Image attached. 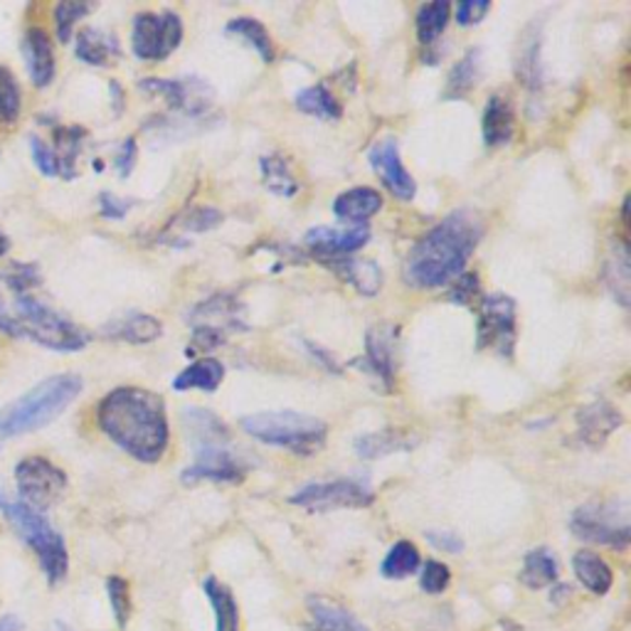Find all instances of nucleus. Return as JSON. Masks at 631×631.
Returning a JSON list of instances; mask_svg holds the SVG:
<instances>
[{"label":"nucleus","mask_w":631,"mask_h":631,"mask_svg":"<svg viewBox=\"0 0 631 631\" xmlns=\"http://www.w3.org/2000/svg\"><path fill=\"white\" fill-rule=\"evenodd\" d=\"M326 265L331 267L338 277H343L348 284H353L367 299L378 294L383 287V271L371 259L336 257V259H326Z\"/></svg>","instance_id":"21"},{"label":"nucleus","mask_w":631,"mask_h":631,"mask_svg":"<svg viewBox=\"0 0 631 631\" xmlns=\"http://www.w3.org/2000/svg\"><path fill=\"white\" fill-rule=\"evenodd\" d=\"M60 631H70V629H68V627H60Z\"/></svg>","instance_id":"56"},{"label":"nucleus","mask_w":631,"mask_h":631,"mask_svg":"<svg viewBox=\"0 0 631 631\" xmlns=\"http://www.w3.org/2000/svg\"><path fill=\"white\" fill-rule=\"evenodd\" d=\"M92 11H94L92 3H72V0H64V3L54 5V31H58V40L70 43L74 25Z\"/></svg>","instance_id":"41"},{"label":"nucleus","mask_w":631,"mask_h":631,"mask_svg":"<svg viewBox=\"0 0 631 631\" xmlns=\"http://www.w3.org/2000/svg\"><path fill=\"white\" fill-rule=\"evenodd\" d=\"M607 281L611 294L619 299V304H629V252L627 244H619V247H611V254L607 259Z\"/></svg>","instance_id":"40"},{"label":"nucleus","mask_w":631,"mask_h":631,"mask_svg":"<svg viewBox=\"0 0 631 631\" xmlns=\"http://www.w3.org/2000/svg\"><path fill=\"white\" fill-rule=\"evenodd\" d=\"M538 52H541V40H538V35H535L523 45V54H521V60H518V74H521L529 87H541Z\"/></svg>","instance_id":"43"},{"label":"nucleus","mask_w":631,"mask_h":631,"mask_svg":"<svg viewBox=\"0 0 631 631\" xmlns=\"http://www.w3.org/2000/svg\"><path fill=\"white\" fill-rule=\"evenodd\" d=\"M451 17V5L447 0H435V3H425L417 11V37L420 43L429 47L439 40L445 27Z\"/></svg>","instance_id":"35"},{"label":"nucleus","mask_w":631,"mask_h":631,"mask_svg":"<svg viewBox=\"0 0 631 631\" xmlns=\"http://www.w3.org/2000/svg\"><path fill=\"white\" fill-rule=\"evenodd\" d=\"M417 570H420V550H417V545L410 541L395 543L380 565L383 578H388V580L412 578Z\"/></svg>","instance_id":"33"},{"label":"nucleus","mask_w":631,"mask_h":631,"mask_svg":"<svg viewBox=\"0 0 631 631\" xmlns=\"http://www.w3.org/2000/svg\"><path fill=\"white\" fill-rule=\"evenodd\" d=\"M141 89L150 97H161L173 109L185 111V114H201V111L210 104V97H203L201 89H207L203 82L197 80H161L148 77L141 82Z\"/></svg>","instance_id":"15"},{"label":"nucleus","mask_w":631,"mask_h":631,"mask_svg":"<svg viewBox=\"0 0 631 631\" xmlns=\"http://www.w3.org/2000/svg\"><path fill=\"white\" fill-rule=\"evenodd\" d=\"M23 109V92L17 84L15 74L0 64V121L3 124H15L21 119Z\"/></svg>","instance_id":"38"},{"label":"nucleus","mask_w":631,"mask_h":631,"mask_svg":"<svg viewBox=\"0 0 631 631\" xmlns=\"http://www.w3.org/2000/svg\"><path fill=\"white\" fill-rule=\"evenodd\" d=\"M306 607L318 631H371L343 605L328 597H308Z\"/></svg>","instance_id":"23"},{"label":"nucleus","mask_w":631,"mask_h":631,"mask_svg":"<svg viewBox=\"0 0 631 631\" xmlns=\"http://www.w3.org/2000/svg\"><path fill=\"white\" fill-rule=\"evenodd\" d=\"M294 104L301 111H304V114L324 119V121H336L343 114L341 101L336 99V94L328 89L326 84H314V87H306L304 92H299Z\"/></svg>","instance_id":"30"},{"label":"nucleus","mask_w":631,"mask_h":631,"mask_svg":"<svg viewBox=\"0 0 631 631\" xmlns=\"http://www.w3.org/2000/svg\"><path fill=\"white\" fill-rule=\"evenodd\" d=\"M383 207V197L375 187H353V191L341 193L333 201V215L353 228H365V222L375 218Z\"/></svg>","instance_id":"18"},{"label":"nucleus","mask_w":631,"mask_h":631,"mask_svg":"<svg viewBox=\"0 0 631 631\" xmlns=\"http://www.w3.org/2000/svg\"><path fill=\"white\" fill-rule=\"evenodd\" d=\"M488 11H492V3H486V0H464L454 8V15L461 27H469L482 23Z\"/></svg>","instance_id":"47"},{"label":"nucleus","mask_w":631,"mask_h":631,"mask_svg":"<svg viewBox=\"0 0 631 631\" xmlns=\"http://www.w3.org/2000/svg\"><path fill=\"white\" fill-rule=\"evenodd\" d=\"M161 333H163L161 321L148 314H131L121 318V321L107 326L109 338H119V341L126 343H150L156 341V338H161Z\"/></svg>","instance_id":"29"},{"label":"nucleus","mask_w":631,"mask_h":631,"mask_svg":"<svg viewBox=\"0 0 631 631\" xmlns=\"http://www.w3.org/2000/svg\"><path fill=\"white\" fill-rule=\"evenodd\" d=\"M181 222L191 232H205V230H213L215 225H220L222 215L218 210H213V207H197V210L187 215V218H181Z\"/></svg>","instance_id":"48"},{"label":"nucleus","mask_w":631,"mask_h":631,"mask_svg":"<svg viewBox=\"0 0 631 631\" xmlns=\"http://www.w3.org/2000/svg\"><path fill=\"white\" fill-rule=\"evenodd\" d=\"M294 506L308 511H333V508H363L373 503V492L367 484L355 478H338V482L308 484L289 498Z\"/></svg>","instance_id":"11"},{"label":"nucleus","mask_w":631,"mask_h":631,"mask_svg":"<svg viewBox=\"0 0 631 631\" xmlns=\"http://www.w3.org/2000/svg\"><path fill=\"white\" fill-rule=\"evenodd\" d=\"M15 486L21 501L35 511H47L62 498L68 474L45 457H25L15 464Z\"/></svg>","instance_id":"9"},{"label":"nucleus","mask_w":631,"mask_h":631,"mask_svg":"<svg viewBox=\"0 0 631 631\" xmlns=\"http://www.w3.org/2000/svg\"><path fill=\"white\" fill-rule=\"evenodd\" d=\"M0 331H3L5 336L23 338V336H21V326H17L15 316H11V314H8V311H5L3 299H0Z\"/></svg>","instance_id":"53"},{"label":"nucleus","mask_w":631,"mask_h":631,"mask_svg":"<svg viewBox=\"0 0 631 631\" xmlns=\"http://www.w3.org/2000/svg\"><path fill=\"white\" fill-rule=\"evenodd\" d=\"M74 54L92 68H109L111 62L121 58L119 40L107 31L99 27H84L77 35V45H74Z\"/></svg>","instance_id":"20"},{"label":"nucleus","mask_w":631,"mask_h":631,"mask_svg":"<svg viewBox=\"0 0 631 631\" xmlns=\"http://www.w3.org/2000/svg\"><path fill=\"white\" fill-rule=\"evenodd\" d=\"M84 136H87V131H84L82 126H54L52 129V138H54L52 154L54 158H58L60 175L64 178V181H74V178H77V158L84 144Z\"/></svg>","instance_id":"26"},{"label":"nucleus","mask_w":631,"mask_h":631,"mask_svg":"<svg viewBox=\"0 0 631 631\" xmlns=\"http://www.w3.org/2000/svg\"><path fill=\"white\" fill-rule=\"evenodd\" d=\"M203 590L215 611V631H240V609L232 592L218 578H207Z\"/></svg>","instance_id":"28"},{"label":"nucleus","mask_w":631,"mask_h":631,"mask_svg":"<svg viewBox=\"0 0 631 631\" xmlns=\"http://www.w3.org/2000/svg\"><path fill=\"white\" fill-rule=\"evenodd\" d=\"M136 158H138V146L134 138H126L124 144L119 146V154H117V171L121 178H129L131 171H134L136 166Z\"/></svg>","instance_id":"51"},{"label":"nucleus","mask_w":631,"mask_h":631,"mask_svg":"<svg viewBox=\"0 0 631 631\" xmlns=\"http://www.w3.org/2000/svg\"><path fill=\"white\" fill-rule=\"evenodd\" d=\"M451 582V572L445 562L439 560H429L425 565V570H422V578H420V587L427 592V595H441L449 587Z\"/></svg>","instance_id":"45"},{"label":"nucleus","mask_w":631,"mask_h":631,"mask_svg":"<svg viewBox=\"0 0 631 631\" xmlns=\"http://www.w3.org/2000/svg\"><path fill=\"white\" fill-rule=\"evenodd\" d=\"M183 43V21L171 11L138 13L131 31V47L144 62H163Z\"/></svg>","instance_id":"8"},{"label":"nucleus","mask_w":631,"mask_h":631,"mask_svg":"<svg viewBox=\"0 0 631 631\" xmlns=\"http://www.w3.org/2000/svg\"><path fill=\"white\" fill-rule=\"evenodd\" d=\"M225 365L218 357H201L193 365H187L183 373L175 375L173 390H205L215 392L222 385Z\"/></svg>","instance_id":"25"},{"label":"nucleus","mask_w":631,"mask_h":631,"mask_svg":"<svg viewBox=\"0 0 631 631\" xmlns=\"http://www.w3.org/2000/svg\"><path fill=\"white\" fill-rule=\"evenodd\" d=\"M367 161H371V168L378 173L383 185L388 187L395 197L412 201L414 193H417V183H414V178L408 173V168L402 166L398 141L392 136L378 141V144L371 148V154H367Z\"/></svg>","instance_id":"13"},{"label":"nucleus","mask_w":631,"mask_h":631,"mask_svg":"<svg viewBox=\"0 0 631 631\" xmlns=\"http://www.w3.org/2000/svg\"><path fill=\"white\" fill-rule=\"evenodd\" d=\"M97 422L117 447L144 464H154L168 449L166 402L144 388H117L99 402Z\"/></svg>","instance_id":"1"},{"label":"nucleus","mask_w":631,"mask_h":631,"mask_svg":"<svg viewBox=\"0 0 631 631\" xmlns=\"http://www.w3.org/2000/svg\"><path fill=\"white\" fill-rule=\"evenodd\" d=\"M484 228L476 215L466 210L451 213L435 230L414 244L404 262V279L417 289H437L449 284L464 271L466 262L478 247Z\"/></svg>","instance_id":"2"},{"label":"nucleus","mask_w":631,"mask_h":631,"mask_svg":"<svg viewBox=\"0 0 631 631\" xmlns=\"http://www.w3.org/2000/svg\"><path fill=\"white\" fill-rule=\"evenodd\" d=\"M242 429L269 447H281L301 457L316 454L324 447L326 422L301 412H259L242 420Z\"/></svg>","instance_id":"5"},{"label":"nucleus","mask_w":631,"mask_h":631,"mask_svg":"<svg viewBox=\"0 0 631 631\" xmlns=\"http://www.w3.org/2000/svg\"><path fill=\"white\" fill-rule=\"evenodd\" d=\"M0 631H23V621L15 615L0 617Z\"/></svg>","instance_id":"54"},{"label":"nucleus","mask_w":631,"mask_h":631,"mask_svg":"<svg viewBox=\"0 0 631 631\" xmlns=\"http://www.w3.org/2000/svg\"><path fill=\"white\" fill-rule=\"evenodd\" d=\"M82 388V378L72 373L52 375V378L35 385L31 392L0 410V439L21 437L27 432L47 427L80 398Z\"/></svg>","instance_id":"3"},{"label":"nucleus","mask_w":631,"mask_h":631,"mask_svg":"<svg viewBox=\"0 0 631 631\" xmlns=\"http://www.w3.org/2000/svg\"><path fill=\"white\" fill-rule=\"evenodd\" d=\"M244 474H247V466L242 464L238 454L222 447H203L197 451L193 466L183 471V482H242Z\"/></svg>","instance_id":"14"},{"label":"nucleus","mask_w":631,"mask_h":631,"mask_svg":"<svg viewBox=\"0 0 631 631\" xmlns=\"http://www.w3.org/2000/svg\"><path fill=\"white\" fill-rule=\"evenodd\" d=\"M395 341H398V328L392 324L375 326L367 333V365L385 383V390H390L395 378Z\"/></svg>","instance_id":"19"},{"label":"nucleus","mask_w":631,"mask_h":631,"mask_svg":"<svg viewBox=\"0 0 631 631\" xmlns=\"http://www.w3.org/2000/svg\"><path fill=\"white\" fill-rule=\"evenodd\" d=\"M0 513L5 515V521L13 525L15 533L35 550L50 585H58V582L68 578V545H64V538L58 533V529L47 521L43 511H35V508L27 503L15 501V498L0 492Z\"/></svg>","instance_id":"4"},{"label":"nucleus","mask_w":631,"mask_h":631,"mask_svg":"<svg viewBox=\"0 0 631 631\" xmlns=\"http://www.w3.org/2000/svg\"><path fill=\"white\" fill-rule=\"evenodd\" d=\"M572 568L578 580L595 595H607L611 590V582H615V572H611L609 565L599 558L597 553L592 550H580L572 558Z\"/></svg>","instance_id":"27"},{"label":"nucleus","mask_w":631,"mask_h":631,"mask_svg":"<svg viewBox=\"0 0 631 631\" xmlns=\"http://www.w3.org/2000/svg\"><path fill=\"white\" fill-rule=\"evenodd\" d=\"M0 281L11 291H15L17 296H25L27 291L43 284V275L40 267L33 265V262H11V265L0 271Z\"/></svg>","instance_id":"39"},{"label":"nucleus","mask_w":631,"mask_h":631,"mask_svg":"<svg viewBox=\"0 0 631 631\" xmlns=\"http://www.w3.org/2000/svg\"><path fill=\"white\" fill-rule=\"evenodd\" d=\"M17 316L15 321L21 326V336L31 338L37 345L50 348V351L72 353L82 351L89 343V333L82 331L77 324L64 318L58 311L45 306L35 296H17L15 301Z\"/></svg>","instance_id":"6"},{"label":"nucleus","mask_w":631,"mask_h":631,"mask_svg":"<svg viewBox=\"0 0 631 631\" xmlns=\"http://www.w3.org/2000/svg\"><path fill=\"white\" fill-rule=\"evenodd\" d=\"M484 141L486 146H506L511 144L515 134V111L513 104L503 94H494L484 109Z\"/></svg>","instance_id":"22"},{"label":"nucleus","mask_w":631,"mask_h":631,"mask_svg":"<svg viewBox=\"0 0 631 631\" xmlns=\"http://www.w3.org/2000/svg\"><path fill=\"white\" fill-rule=\"evenodd\" d=\"M23 54L35 87L37 89L50 87L58 64H54V47L50 35H47L43 27H27L23 35Z\"/></svg>","instance_id":"16"},{"label":"nucleus","mask_w":631,"mask_h":631,"mask_svg":"<svg viewBox=\"0 0 631 631\" xmlns=\"http://www.w3.org/2000/svg\"><path fill=\"white\" fill-rule=\"evenodd\" d=\"M131 207H134V203L121 201V197L111 193L99 195V213H101V218H107V220H124Z\"/></svg>","instance_id":"49"},{"label":"nucleus","mask_w":631,"mask_h":631,"mask_svg":"<svg viewBox=\"0 0 631 631\" xmlns=\"http://www.w3.org/2000/svg\"><path fill=\"white\" fill-rule=\"evenodd\" d=\"M425 538L441 553H461L464 550V541H461L459 535H454V533L429 531V533H425Z\"/></svg>","instance_id":"52"},{"label":"nucleus","mask_w":631,"mask_h":631,"mask_svg":"<svg viewBox=\"0 0 631 631\" xmlns=\"http://www.w3.org/2000/svg\"><path fill=\"white\" fill-rule=\"evenodd\" d=\"M478 348H494L503 357L515 348V304L506 294L482 299L478 308Z\"/></svg>","instance_id":"10"},{"label":"nucleus","mask_w":631,"mask_h":631,"mask_svg":"<svg viewBox=\"0 0 631 631\" xmlns=\"http://www.w3.org/2000/svg\"><path fill=\"white\" fill-rule=\"evenodd\" d=\"M185 427L191 432V437L201 441L203 447H220L222 441L230 439V429L225 427V422L215 417L213 412L187 408L185 410Z\"/></svg>","instance_id":"31"},{"label":"nucleus","mask_w":631,"mask_h":631,"mask_svg":"<svg viewBox=\"0 0 631 631\" xmlns=\"http://www.w3.org/2000/svg\"><path fill=\"white\" fill-rule=\"evenodd\" d=\"M228 33L247 43L265 62H275V45H271L267 27L259 21H254V17H234V21L228 23Z\"/></svg>","instance_id":"34"},{"label":"nucleus","mask_w":631,"mask_h":631,"mask_svg":"<svg viewBox=\"0 0 631 631\" xmlns=\"http://www.w3.org/2000/svg\"><path fill=\"white\" fill-rule=\"evenodd\" d=\"M357 454L363 459H380L392 454L395 449H400V435L395 432H378V435H365L355 441Z\"/></svg>","instance_id":"42"},{"label":"nucleus","mask_w":631,"mask_h":631,"mask_svg":"<svg viewBox=\"0 0 631 631\" xmlns=\"http://www.w3.org/2000/svg\"><path fill=\"white\" fill-rule=\"evenodd\" d=\"M478 80V50H469L464 58H461L454 70L449 74L445 97L447 99H461L474 89V84Z\"/></svg>","instance_id":"37"},{"label":"nucleus","mask_w":631,"mask_h":631,"mask_svg":"<svg viewBox=\"0 0 631 631\" xmlns=\"http://www.w3.org/2000/svg\"><path fill=\"white\" fill-rule=\"evenodd\" d=\"M31 156H33V163L37 166V171H40L45 178H58L60 175V166H58V158H54L52 148L45 144L40 136H31Z\"/></svg>","instance_id":"46"},{"label":"nucleus","mask_w":631,"mask_h":631,"mask_svg":"<svg viewBox=\"0 0 631 631\" xmlns=\"http://www.w3.org/2000/svg\"><path fill=\"white\" fill-rule=\"evenodd\" d=\"M107 595L114 609V619L119 627H126L131 617V595H129V582L124 578H109L107 580Z\"/></svg>","instance_id":"44"},{"label":"nucleus","mask_w":631,"mask_h":631,"mask_svg":"<svg viewBox=\"0 0 631 631\" xmlns=\"http://www.w3.org/2000/svg\"><path fill=\"white\" fill-rule=\"evenodd\" d=\"M558 572L560 568H558V560H555V555L548 548H538L525 555L521 580L525 587L543 590L558 580Z\"/></svg>","instance_id":"32"},{"label":"nucleus","mask_w":631,"mask_h":631,"mask_svg":"<svg viewBox=\"0 0 631 631\" xmlns=\"http://www.w3.org/2000/svg\"><path fill=\"white\" fill-rule=\"evenodd\" d=\"M262 178L271 193L279 197H294L299 193V181L291 173L289 163L281 156H265L262 158Z\"/></svg>","instance_id":"36"},{"label":"nucleus","mask_w":631,"mask_h":631,"mask_svg":"<svg viewBox=\"0 0 631 631\" xmlns=\"http://www.w3.org/2000/svg\"><path fill=\"white\" fill-rule=\"evenodd\" d=\"M242 328L240 304L230 296H213L195 311V336L193 345L197 351H210V348L225 343V333Z\"/></svg>","instance_id":"12"},{"label":"nucleus","mask_w":631,"mask_h":631,"mask_svg":"<svg viewBox=\"0 0 631 631\" xmlns=\"http://www.w3.org/2000/svg\"><path fill=\"white\" fill-rule=\"evenodd\" d=\"M570 529L582 541L617 550H627L631 538L627 508L619 503H587L578 508L570 518Z\"/></svg>","instance_id":"7"},{"label":"nucleus","mask_w":631,"mask_h":631,"mask_svg":"<svg viewBox=\"0 0 631 631\" xmlns=\"http://www.w3.org/2000/svg\"><path fill=\"white\" fill-rule=\"evenodd\" d=\"M478 294V279L476 275H459L454 279V289H451L449 299L457 301V304H471L474 296Z\"/></svg>","instance_id":"50"},{"label":"nucleus","mask_w":631,"mask_h":631,"mask_svg":"<svg viewBox=\"0 0 631 631\" xmlns=\"http://www.w3.org/2000/svg\"><path fill=\"white\" fill-rule=\"evenodd\" d=\"M8 252H11V240H8V234L0 230V257H5Z\"/></svg>","instance_id":"55"},{"label":"nucleus","mask_w":631,"mask_h":631,"mask_svg":"<svg viewBox=\"0 0 631 631\" xmlns=\"http://www.w3.org/2000/svg\"><path fill=\"white\" fill-rule=\"evenodd\" d=\"M580 422V437L587 441L590 447L605 445L607 437L621 425V414L607 402H595L578 414Z\"/></svg>","instance_id":"24"},{"label":"nucleus","mask_w":631,"mask_h":631,"mask_svg":"<svg viewBox=\"0 0 631 631\" xmlns=\"http://www.w3.org/2000/svg\"><path fill=\"white\" fill-rule=\"evenodd\" d=\"M371 240V230L367 228H348V230H333V228H316L308 230L306 244L316 254H321V259H336L343 254H353L361 247H365Z\"/></svg>","instance_id":"17"}]
</instances>
